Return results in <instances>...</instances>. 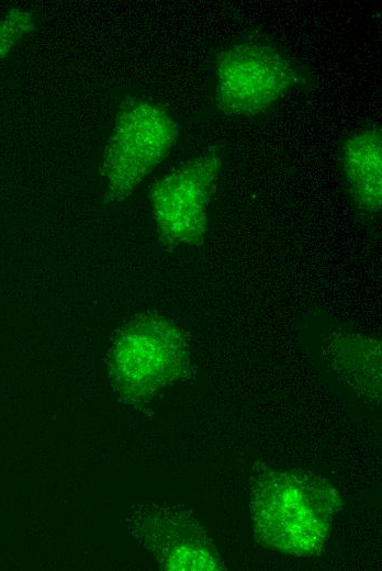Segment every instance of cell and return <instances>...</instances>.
Masks as SVG:
<instances>
[{"instance_id":"obj_4","label":"cell","mask_w":382,"mask_h":571,"mask_svg":"<svg viewBox=\"0 0 382 571\" xmlns=\"http://www.w3.org/2000/svg\"><path fill=\"white\" fill-rule=\"evenodd\" d=\"M296 69L273 45L247 41L220 53L215 68V101L227 115L266 112L295 83Z\"/></svg>"},{"instance_id":"obj_8","label":"cell","mask_w":382,"mask_h":571,"mask_svg":"<svg viewBox=\"0 0 382 571\" xmlns=\"http://www.w3.org/2000/svg\"><path fill=\"white\" fill-rule=\"evenodd\" d=\"M328 357L335 369L361 394L373 400L381 392V343L361 334L339 333L330 338Z\"/></svg>"},{"instance_id":"obj_2","label":"cell","mask_w":382,"mask_h":571,"mask_svg":"<svg viewBox=\"0 0 382 571\" xmlns=\"http://www.w3.org/2000/svg\"><path fill=\"white\" fill-rule=\"evenodd\" d=\"M190 362L183 331L166 316L146 313L132 318L114 337L108 372L119 398L144 405L181 380Z\"/></svg>"},{"instance_id":"obj_9","label":"cell","mask_w":382,"mask_h":571,"mask_svg":"<svg viewBox=\"0 0 382 571\" xmlns=\"http://www.w3.org/2000/svg\"><path fill=\"white\" fill-rule=\"evenodd\" d=\"M35 26L31 12L12 10L0 19V57L5 56Z\"/></svg>"},{"instance_id":"obj_7","label":"cell","mask_w":382,"mask_h":571,"mask_svg":"<svg viewBox=\"0 0 382 571\" xmlns=\"http://www.w3.org/2000/svg\"><path fill=\"white\" fill-rule=\"evenodd\" d=\"M377 127L347 138L341 150L345 181L355 204L371 214L382 206V137Z\"/></svg>"},{"instance_id":"obj_1","label":"cell","mask_w":382,"mask_h":571,"mask_svg":"<svg viewBox=\"0 0 382 571\" xmlns=\"http://www.w3.org/2000/svg\"><path fill=\"white\" fill-rule=\"evenodd\" d=\"M249 492L258 542L293 557L323 551L342 505L333 484L312 471L261 466L250 477Z\"/></svg>"},{"instance_id":"obj_5","label":"cell","mask_w":382,"mask_h":571,"mask_svg":"<svg viewBox=\"0 0 382 571\" xmlns=\"http://www.w3.org/2000/svg\"><path fill=\"white\" fill-rule=\"evenodd\" d=\"M222 167L217 154H205L181 164L153 186L154 223L166 248L199 246L204 242L209 208Z\"/></svg>"},{"instance_id":"obj_3","label":"cell","mask_w":382,"mask_h":571,"mask_svg":"<svg viewBox=\"0 0 382 571\" xmlns=\"http://www.w3.org/2000/svg\"><path fill=\"white\" fill-rule=\"evenodd\" d=\"M179 125L160 104L126 98L105 143L100 179L105 204L122 202L167 158Z\"/></svg>"},{"instance_id":"obj_6","label":"cell","mask_w":382,"mask_h":571,"mask_svg":"<svg viewBox=\"0 0 382 571\" xmlns=\"http://www.w3.org/2000/svg\"><path fill=\"white\" fill-rule=\"evenodd\" d=\"M128 528L164 570L223 571L226 566L204 526L183 503H139Z\"/></svg>"}]
</instances>
